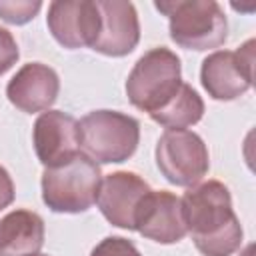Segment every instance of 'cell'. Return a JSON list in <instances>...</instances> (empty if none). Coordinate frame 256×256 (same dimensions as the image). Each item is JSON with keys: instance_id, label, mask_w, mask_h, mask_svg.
Here are the masks:
<instances>
[{"instance_id": "obj_1", "label": "cell", "mask_w": 256, "mask_h": 256, "mask_svg": "<svg viewBox=\"0 0 256 256\" xmlns=\"http://www.w3.org/2000/svg\"><path fill=\"white\" fill-rule=\"evenodd\" d=\"M182 202L186 232L202 256H232L242 246L244 230L232 208L230 190L218 180L190 186Z\"/></svg>"}, {"instance_id": "obj_2", "label": "cell", "mask_w": 256, "mask_h": 256, "mask_svg": "<svg viewBox=\"0 0 256 256\" xmlns=\"http://www.w3.org/2000/svg\"><path fill=\"white\" fill-rule=\"evenodd\" d=\"M168 16L172 42L186 50H212L228 40V20L214 0H164L154 4Z\"/></svg>"}, {"instance_id": "obj_3", "label": "cell", "mask_w": 256, "mask_h": 256, "mask_svg": "<svg viewBox=\"0 0 256 256\" xmlns=\"http://www.w3.org/2000/svg\"><path fill=\"white\" fill-rule=\"evenodd\" d=\"M80 150L96 164L126 162L138 148L140 122L118 110H92L78 120Z\"/></svg>"}, {"instance_id": "obj_4", "label": "cell", "mask_w": 256, "mask_h": 256, "mask_svg": "<svg viewBox=\"0 0 256 256\" xmlns=\"http://www.w3.org/2000/svg\"><path fill=\"white\" fill-rule=\"evenodd\" d=\"M42 200L56 214H80L92 208L102 184L100 164L86 154L74 156L70 162L44 168Z\"/></svg>"}, {"instance_id": "obj_5", "label": "cell", "mask_w": 256, "mask_h": 256, "mask_svg": "<svg viewBox=\"0 0 256 256\" xmlns=\"http://www.w3.org/2000/svg\"><path fill=\"white\" fill-rule=\"evenodd\" d=\"M180 84V58L170 48L156 46L136 60L126 80V96L134 108L152 114L178 92Z\"/></svg>"}, {"instance_id": "obj_6", "label": "cell", "mask_w": 256, "mask_h": 256, "mask_svg": "<svg viewBox=\"0 0 256 256\" xmlns=\"http://www.w3.org/2000/svg\"><path fill=\"white\" fill-rule=\"evenodd\" d=\"M156 166L162 176L174 184L190 188L208 174L210 154L202 136L192 130L168 128L156 142Z\"/></svg>"}, {"instance_id": "obj_7", "label": "cell", "mask_w": 256, "mask_h": 256, "mask_svg": "<svg viewBox=\"0 0 256 256\" xmlns=\"http://www.w3.org/2000/svg\"><path fill=\"white\" fill-rule=\"evenodd\" d=\"M254 80V38L236 50H214L202 60L200 82L210 98L230 102L252 88Z\"/></svg>"}, {"instance_id": "obj_8", "label": "cell", "mask_w": 256, "mask_h": 256, "mask_svg": "<svg viewBox=\"0 0 256 256\" xmlns=\"http://www.w3.org/2000/svg\"><path fill=\"white\" fill-rule=\"evenodd\" d=\"M152 188L136 172L118 170L102 178L98 190V210L116 228L136 230V216L142 200Z\"/></svg>"}, {"instance_id": "obj_9", "label": "cell", "mask_w": 256, "mask_h": 256, "mask_svg": "<svg viewBox=\"0 0 256 256\" xmlns=\"http://www.w3.org/2000/svg\"><path fill=\"white\" fill-rule=\"evenodd\" d=\"M46 26L54 40L68 48H92L100 30L96 0H54L48 4Z\"/></svg>"}, {"instance_id": "obj_10", "label": "cell", "mask_w": 256, "mask_h": 256, "mask_svg": "<svg viewBox=\"0 0 256 256\" xmlns=\"http://www.w3.org/2000/svg\"><path fill=\"white\" fill-rule=\"evenodd\" d=\"M32 142L44 168L62 166L82 152L78 120L62 110H46L36 118Z\"/></svg>"}, {"instance_id": "obj_11", "label": "cell", "mask_w": 256, "mask_h": 256, "mask_svg": "<svg viewBox=\"0 0 256 256\" xmlns=\"http://www.w3.org/2000/svg\"><path fill=\"white\" fill-rule=\"evenodd\" d=\"M100 12V30L92 50L104 56L122 58L140 42L138 12L128 0H96Z\"/></svg>"}, {"instance_id": "obj_12", "label": "cell", "mask_w": 256, "mask_h": 256, "mask_svg": "<svg viewBox=\"0 0 256 256\" xmlns=\"http://www.w3.org/2000/svg\"><path fill=\"white\" fill-rule=\"evenodd\" d=\"M136 232L158 244H176L186 232L182 202L168 190H150L136 216Z\"/></svg>"}, {"instance_id": "obj_13", "label": "cell", "mask_w": 256, "mask_h": 256, "mask_svg": "<svg viewBox=\"0 0 256 256\" xmlns=\"http://www.w3.org/2000/svg\"><path fill=\"white\" fill-rule=\"evenodd\" d=\"M60 78L54 68L42 62H28L10 78L6 96L12 106L26 114L46 112L56 102Z\"/></svg>"}, {"instance_id": "obj_14", "label": "cell", "mask_w": 256, "mask_h": 256, "mask_svg": "<svg viewBox=\"0 0 256 256\" xmlns=\"http://www.w3.org/2000/svg\"><path fill=\"white\" fill-rule=\"evenodd\" d=\"M44 236L42 216L16 208L0 220V256H34L44 246Z\"/></svg>"}, {"instance_id": "obj_15", "label": "cell", "mask_w": 256, "mask_h": 256, "mask_svg": "<svg viewBox=\"0 0 256 256\" xmlns=\"http://www.w3.org/2000/svg\"><path fill=\"white\" fill-rule=\"evenodd\" d=\"M204 116V100L200 98V94L186 82L180 84L178 92L156 112L150 114V118L164 126L166 130L168 128H174V130H186L188 126H194L202 120Z\"/></svg>"}, {"instance_id": "obj_16", "label": "cell", "mask_w": 256, "mask_h": 256, "mask_svg": "<svg viewBox=\"0 0 256 256\" xmlns=\"http://www.w3.org/2000/svg\"><path fill=\"white\" fill-rule=\"evenodd\" d=\"M42 8L40 0H0V18L8 24L22 26L30 22Z\"/></svg>"}, {"instance_id": "obj_17", "label": "cell", "mask_w": 256, "mask_h": 256, "mask_svg": "<svg viewBox=\"0 0 256 256\" xmlns=\"http://www.w3.org/2000/svg\"><path fill=\"white\" fill-rule=\"evenodd\" d=\"M90 256H142V254L132 240L122 236H106L92 248Z\"/></svg>"}, {"instance_id": "obj_18", "label": "cell", "mask_w": 256, "mask_h": 256, "mask_svg": "<svg viewBox=\"0 0 256 256\" xmlns=\"http://www.w3.org/2000/svg\"><path fill=\"white\" fill-rule=\"evenodd\" d=\"M20 58V50L16 44V38L10 30L0 26V76L6 74Z\"/></svg>"}, {"instance_id": "obj_19", "label": "cell", "mask_w": 256, "mask_h": 256, "mask_svg": "<svg viewBox=\"0 0 256 256\" xmlns=\"http://www.w3.org/2000/svg\"><path fill=\"white\" fill-rule=\"evenodd\" d=\"M14 202V182L4 166H0V210L8 208Z\"/></svg>"}, {"instance_id": "obj_20", "label": "cell", "mask_w": 256, "mask_h": 256, "mask_svg": "<svg viewBox=\"0 0 256 256\" xmlns=\"http://www.w3.org/2000/svg\"><path fill=\"white\" fill-rule=\"evenodd\" d=\"M240 256H254V244H248L244 250H242V254Z\"/></svg>"}, {"instance_id": "obj_21", "label": "cell", "mask_w": 256, "mask_h": 256, "mask_svg": "<svg viewBox=\"0 0 256 256\" xmlns=\"http://www.w3.org/2000/svg\"><path fill=\"white\" fill-rule=\"evenodd\" d=\"M34 256H48V254H40V252H38V254H34Z\"/></svg>"}]
</instances>
